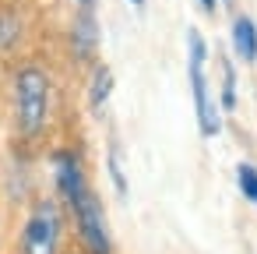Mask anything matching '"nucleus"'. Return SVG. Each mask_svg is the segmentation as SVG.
<instances>
[{
    "instance_id": "0eeeda50",
    "label": "nucleus",
    "mask_w": 257,
    "mask_h": 254,
    "mask_svg": "<svg viewBox=\"0 0 257 254\" xmlns=\"http://www.w3.org/2000/svg\"><path fill=\"white\" fill-rule=\"evenodd\" d=\"M232 50L246 64L257 60V25L246 15H236V22H232Z\"/></svg>"
},
{
    "instance_id": "9d476101",
    "label": "nucleus",
    "mask_w": 257,
    "mask_h": 254,
    "mask_svg": "<svg viewBox=\"0 0 257 254\" xmlns=\"http://www.w3.org/2000/svg\"><path fill=\"white\" fill-rule=\"evenodd\" d=\"M222 110H236V71L229 57H222Z\"/></svg>"
},
{
    "instance_id": "ddd939ff",
    "label": "nucleus",
    "mask_w": 257,
    "mask_h": 254,
    "mask_svg": "<svg viewBox=\"0 0 257 254\" xmlns=\"http://www.w3.org/2000/svg\"><path fill=\"white\" fill-rule=\"evenodd\" d=\"M74 4H78V8H81V4H92V0H74Z\"/></svg>"
},
{
    "instance_id": "1a4fd4ad",
    "label": "nucleus",
    "mask_w": 257,
    "mask_h": 254,
    "mask_svg": "<svg viewBox=\"0 0 257 254\" xmlns=\"http://www.w3.org/2000/svg\"><path fill=\"white\" fill-rule=\"evenodd\" d=\"M236 184H239L243 198L257 205V166H250V162H239V166H236Z\"/></svg>"
},
{
    "instance_id": "f257e3e1",
    "label": "nucleus",
    "mask_w": 257,
    "mask_h": 254,
    "mask_svg": "<svg viewBox=\"0 0 257 254\" xmlns=\"http://www.w3.org/2000/svg\"><path fill=\"white\" fill-rule=\"evenodd\" d=\"M15 113H18V131L25 138L43 134L46 117H50V78L43 67H22L15 78Z\"/></svg>"
},
{
    "instance_id": "39448f33",
    "label": "nucleus",
    "mask_w": 257,
    "mask_h": 254,
    "mask_svg": "<svg viewBox=\"0 0 257 254\" xmlns=\"http://www.w3.org/2000/svg\"><path fill=\"white\" fill-rule=\"evenodd\" d=\"M71 46H74L78 60H92V57H95V50H99V22H95V0H92V4H81V8H78L74 29H71Z\"/></svg>"
},
{
    "instance_id": "4468645a",
    "label": "nucleus",
    "mask_w": 257,
    "mask_h": 254,
    "mask_svg": "<svg viewBox=\"0 0 257 254\" xmlns=\"http://www.w3.org/2000/svg\"><path fill=\"white\" fill-rule=\"evenodd\" d=\"M131 4H138V8H141V4H145V0H131Z\"/></svg>"
},
{
    "instance_id": "423d86ee",
    "label": "nucleus",
    "mask_w": 257,
    "mask_h": 254,
    "mask_svg": "<svg viewBox=\"0 0 257 254\" xmlns=\"http://www.w3.org/2000/svg\"><path fill=\"white\" fill-rule=\"evenodd\" d=\"M53 170H57V187H60V198L71 205L85 187H88V180H85V170H81V162H78V155L74 152H60L57 159H53Z\"/></svg>"
},
{
    "instance_id": "7ed1b4c3",
    "label": "nucleus",
    "mask_w": 257,
    "mask_h": 254,
    "mask_svg": "<svg viewBox=\"0 0 257 254\" xmlns=\"http://www.w3.org/2000/svg\"><path fill=\"white\" fill-rule=\"evenodd\" d=\"M71 212H74L78 236H81L85 250L88 254H113V240H109V229H106V215H102V205L92 194V187H85L71 201Z\"/></svg>"
},
{
    "instance_id": "2eb2a0df",
    "label": "nucleus",
    "mask_w": 257,
    "mask_h": 254,
    "mask_svg": "<svg viewBox=\"0 0 257 254\" xmlns=\"http://www.w3.org/2000/svg\"><path fill=\"white\" fill-rule=\"evenodd\" d=\"M222 4H229V8H232V0H222Z\"/></svg>"
},
{
    "instance_id": "f03ea898",
    "label": "nucleus",
    "mask_w": 257,
    "mask_h": 254,
    "mask_svg": "<svg viewBox=\"0 0 257 254\" xmlns=\"http://www.w3.org/2000/svg\"><path fill=\"white\" fill-rule=\"evenodd\" d=\"M204 39L197 29L187 32V71H190V92H194V113H197V127L204 138H215L222 131V120H218V110L208 96V78H204Z\"/></svg>"
},
{
    "instance_id": "9b49d317",
    "label": "nucleus",
    "mask_w": 257,
    "mask_h": 254,
    "mask_svg": "<svg viewBox=\"0 0 257 254\" xmlns=\"http://www.w3.org/2000/svg\"><path fill=\"white\" fill-rule=\"evenodd\" d=\"M109 177H113V184H116V194L127 198V177H123V170H120V148H116V141H109Z\"/></svg>"
},
{
    "instance_id": "6e6552de",
    "label": "nucleus",
    "mask_w": 257,
    "mask_h": 254,
    "mask_svg": "<svg viewBox=\"0 0 257 254\" xmlns=\"http://www.w3.org/2000/svg\"><path fill=\"white\" fill-rule=\"evenodd\" d=\"M109 96H113V71H109L106 64H99L95 74H92V81H88V106L99 113V110L109 103Z\"/></svg>"
},
{
    "instance_id": "f8f14e48",
    "label": "nucleus",
    "mask_w": 257,
    "mask_h": 254,
    "mask_svg": "<svg viewBox=\"0 0 257 254\" xmlns=\"http://www.w3.org/2000/svg\"><path fill=\"white\" fill-rule=\"evenodd\" d=\"M197 4H201L208 15H215V11H218V0H197Z\"/></svg>"
},
{
    "instance_id": "20e7f679",
    "label": "nucleus",
    "mask_w": 257,
    "mask_h": 254,
    "mask_svg": "<svg viewBox=\"0 0 257 254\" xmlns=\"http://www.w3.org/2000/svg\"><path fill=\"white\" fill-rule=\"evenodd\" d=\"M60 247V208L39 201L22 229V254H57Z\"/></svg>"
}]
</instances>
